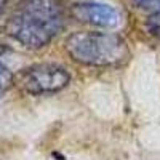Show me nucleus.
I'll use <instances>...</instances> for the list:
<instances>
[{
	"instance_id": "obj_1",
	"label": "nucleus",
	"mask_w": 160,
	"mask_h": 160,
	"mask_svg": "<svg viewBox=\"0 0 160 160\" xmlns=\"http://www.w3.org/2000/svg\"><path fill=\"white\" fill-rule=\"evenodd\" d=\"M61 29L62 13L53 0H22L5 24L11 38L32 50L48 45Z\"/></svg>"
},
{
	"instance_id": "obj_4",
	"label": "nucleus",
	"mask_w": 160,
	"mask_h": 160,
	"mask_svg": "<svg viewBox=\"0 0 160 160\" xmlns=\"http://www.w3.org/2000/svg\"><path fill=\"white\" fill-rule=\"evenodd\" d=\"M72 15L78 21L99 28H115L120 21V16L114 7L99 2L77 3L72 7Z\"/></svg>"
},
{
	"instance_id": "obj_6",
	"label": "nucleus",
	"mask_w": 160,
	"mask_h": 160,
	"mask_svg": "<svg viewBox=\"0 0 160 160\" xmlns=\"http://www.w3.org/2000/svg\"><path fill=\"white\" fill-rule=\"evenodd\" d=\"M146 26H148V31H149L154 37L160 38V10L155 11V13H152V15L148 18V22H146Z\"/></svg>"
},
{
	"instance_id": "obj_7",
	"label": "nucleus",
	"mask_w": 160,
	"mask_h": 160,
	"mask_svg": "<svg viewBox=\"0 0 160 160\" xmlns=\"http://www.w3.org/2000/svg\"><path fill=\"white\" fill-rule=\"evenodd\" d=\"M133 3L142 10H151L152 13L160 10V0H133Z\"/></svg>"
},
{
	"instance_id": "obj_5",
	"label": "nucleus",
	"mask_w": 160,
	"mask_h": 160,
	"mask_svg": "<svg viewBox=\"0 0 160 160\" xmlns=\"http://www.w3.org/2000/svg\"><path fill=\"white\" fill-rule=\"evenodd\" d=\"M13 80H15V77H13L11 71L7 68L3 62H0V95L5 93L13 85Z\"/></svg>"
},
{
	"instance_id": "obj_3",
	"label": "nucleus",
	"mask_w": 160,
	"mask_h": 160,
	"mask_svg": "<svg viewBox=\"0 0 160 160\" xmlns=\"http://www.w3.org/2000/svg\"><path fill=\"white\" fill-rule=\"evenodd\" d=\"M69 80L71 75L64 68L43 62L24 69L18 77V85L29 95H45L66 88Z\"/></svg>"
},
{
	"instance_id": "obj_2",
	"label": "nucleus",
	"mask_w": 160,
	"mask_h": 160,
	"mask_svg": "<svg viewBox=\"0 0 160 160\" xmlns=\"http://www.w3.org/2000/svg\"><path fill=\"white\" fill-rule=\"evenodd\" d=\"M69 56L85 66H122L130 59L127 42L115 34L108 32H74L66 38Z\"/></svg>"
},
{
	"instance_id": "obj_8",
	"label": "nucleus",
	"mask_w": 160,
	"mask_h": 160,
	"mask_svg": "<svg viewBox=\"0 0 160 160\" xmlns=\"http://www.w3.org/2000/svg\"><path fill=\"white\" fill-rule=\"evenodd\" d=\"M5 2H7V0H0V11H2V8H3V5H5Z\"/></svg>"
}]
</instances>
